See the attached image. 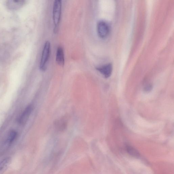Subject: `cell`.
Returning <instances> with one entry per match:
<instances>
[{"instance_id": "obj_1", "label": "cell", "mask_w": 174, "mask_h": 174, "mask_svg": "<svg viewBox=\"0 0 174 174\" xmlns=\"http://www.w3.org/2000/svg\"><path fill=\"white\" fill-rule=\"evenodd\" d=\"M62 3L60 0H56L53 3L52 10V17L54 25V32L58 31L62 14Z\"/></svg>"}, {"instance_id": "obj_2", "label": "cell", "mask_w": 174, "mask_h": 174, "mask_svg": "<svg viewBox=\"0 0 174 174\" xmlns=\"http://www.w3.org/2000/svg\"><path fill=\"white\" fill-rule=\"evenodd\" d=\"M50 43L49 41H47L44 46L39 64V68L41 71H45L46 70L50 56Z\"/></svg>"}, {"instance_id": "obj_3", "label": "cell", "mask_w": 174, "mask_h": 174, "mask_svg": "<svg viewBox=\"0 0 174 174\" xmlns=\"http://www.w3.org/2000/svg\"><path fill=\"white\" fill-rule=\"evenodd\" d=\"M111 28L109 24L104 21H100L97 24V31L100 38H106L110 33Z\"/></svg>"}, {"instance_id": "obj_4", "label": "cell", "mask_w": 174, "mask_h": 174, "mask_svg": "<svg viewBox=\"0 0 174 174\" xmlns=\"http://www.w3.org/2000/svg\"><path fill=\"white\" fill-rule=\"evenodd\" d=\"M96 69L105 78H107L111 76L112 70V65L110 63L102 66L97 67Z\"/></svg>"}, {"instance_id": "obj_5", "label": "cell", "mask_w": 174, "mask_h": 174, "mask_svg": "<svg viewBox=\"0 0 174 174\" xmlns=\"http://www.w3.org/2000/svg\"><path fill=\"white\" fill-rule=\"evenodd\" d=\"M33 108V106L32 105H29L26 108L19 119V122L20 124L24 125L26 123L32 111Z\"/></svg>"}, {"instance_id": "obj_6", "label": "cell", "mask_w": 174, "mask_h": 174, "mask_svg": "<svg viewBox=\"0 0 174 174\" xmlns=\"http://www.w3.org/2000/svg\"><path fill=\"white\" fill-rule=\"evenodd\" d=\"M56 60L58 65L61 66H64L65 63L64 54V50L62 47L59 46L57 48Z\"/></svg>"}, {"instance_id": "obj_7", "label": "cell", "mask_w": 174, "mask_h": 174, "mask_svg": "<svg viewBox=\"0 0 174 174\" xmlns=\"http://www.w3.org/2000/svg\"><path fill=\"white\" fill-rule=\"evenodd\" d=\"M57 129L60 131H62L66 128L67 125V121L65 119H62L58 120L55 123Z\"/></svg>"}, {"instance_id": "obj_8", "label": "cell", "mask_w": 174, "mask_h": 174, "mask_svg": "<svg viewBox=\"0 0 174 174\" xmlns=\"http://www.w3.org/2000/svg\"><path fill=\"white\" fill-rule=\"evenodd\" d=\"M9 1L10 2H9V1H8L7 6L11 9L17 8L23 5L25 2L24 1Z\"/></svg>"}, {"instance_id": "obj_9", "label": "cell", "mask_w": 174, "mask_h": 174, "mask_svg": "<svg viewBox=\"0 0 174 174\" xmlns=\"http://www.w3.org/2000/svg\"><path fill=\"white\" fill-rule=\"evenodd\" d=\"M126 150L127 153L133 157H137L139 155V153L133 147L129 146L126 147Z\"/></svg>"}, {"instance_id": "obj_10", "label": "cell", "mask_w": 174, "mask_h": 174, "mask_svg": "<svg viewBox=\"0 0 174 174\" xmlns=\"http://www.w3.org/2000/svg\"><path fill=\"white\" fill-rule=\"evenodd\" d=\"M17 136V132L14 130H12L10 132L8 141L9 144H11L13 143L16 138Z\"/></svg>"}, {"instance_id": "obj_11", "label": "cell", "mask_w": 174, "mask_h": 174, "mask_svg": "<svg viewBox=\"0 0 174 174\" xmlns=\"http://www.w3.org/2000/svg\"><path fill=\"white\" fill-rule=\"evenodd\" d=\"M10 161L9 157L5 158L0 162V174L3 170L7 166Z\"/></svg>"}, {"instance_id": "obj_12", "label": "cell", "mask_w": 174, "mask_h": 174, "mask_svg": "<svg viewBox=\"0 0 174 174\" xmlns=\"http://www.w3.org/2000/svg\"><path fill=\"white\" fill-rule=\"evenodd\" d=\"M144 89H145V91L147 92H149L152 89V85L150 84L148 85L147 86H145Z\"/></svg>"}]
</instances>
